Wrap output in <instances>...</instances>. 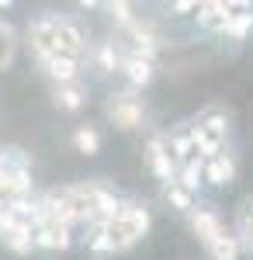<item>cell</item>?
<instances>
[{
	"instance_id": "6da1fadb",
	"label": "cell",
	"mask_w": 253,
	"mask_h": 260,
	"mask_svg": "<svg viewBox=\"0 0 253 260\" xmlns=\"http://www.w3.org/2000/svg\"><path fill=\"white\" fill-rule=\"evenodd\" d=\"M28 49L35 52V59L45 56H73L80 59L83 52V31L70 18H56V14H42L28 24Z\"/></svg>"
},
{
	"instance_id": "7a4b0ae2",
	"label": "cell",
	"mask_w": 253,
	"mask_h": 260,
	"mask_svg": "<svg viewBox=\"0 0 253 260\" xmlns=\"http://www.w3.org/2000/svg\"><path fill=\"white\" fill-rule=\"evenodd\" d=\"M104 111H108L111 125H115V128H121V132H132V128H136V125H142V118H146V108H142V101H139L136 90L111 94Z\"/></svg>"
},
{
	"instance_id": "3957f363",
	"label": "cell",
	"mask_w": 253,
	"mask_h": 260,
	"mask_svg": "<svg viewBox=\"0 0 253 260\" xmlns=\"http://www.w3.org/2000/svg\"><path fill=\"white\" fill-rule=\"evenodd\" d=\"M146 163H149V170H153L163 184L177 180V160L170 156V149H167V139L153 136V139L146 142Z\"/></svg>"
},
{
	"instance_id": "277c9868",
	"label": "cell",
	"mask_w": 253,
	"mask_h": 260,
	"mask_svg": "<svg viewBox=\"0 0 253 260\" xmlns=\"http://www.w3.org/2000/svg\"><path fill=\"white\" fill-rule=\"evenodd\" d=\"M111 222H118L132 240H142L146 233H149V225H153V219H149V208H142V205H132V201H121V212H118Z\"/></svg>"
},
{
	"instance_id": "5b68a950",
	"label": "cell",
	"mask_w": 253,
	"mask_h": 260,
	"mask_svg": "<svg viewBox=\"0 0 253 260\" xmlns=\"http://www.w3.org/2000/svg\"><path fill=\"white\" fill-rule=\"evenodd\" d=\"M236 4H222V0H205L195 7V21L205 31H226V21L233 18Z\"/></svg>"
},
{
	"instance_id": "8992f818",
	"label": "cell",
	"mask_w": 253,
	"mask_h": 260,
	"mask_svg": "<svg viewBox=\"0 0 253 260\" xmlns=\"http://www.w3.org/2000/svg\"><path fill=\"white\" fill-rule=\"evenodd\" d=\"M0 243H4L7 250H14V253H31V250H35V240H31V222H24V219L14 215V219L0 229Z\"/></svg>"
},
{
	"instance_id": "52a82bcc",
	"label": "cell",
	"mask_w": 253,
	"mask_h": 260,
	"mask_svg": "<svg viewBox=\"0 0 253 260\" xmlns=\"http://www.w3.org/2000/svg\"><path fill=\"white\" fill-rule=\"evenodd\" d=\"M31 240L42 250H66L70 246V225H59V222H35L31 225Z\"/></svg>"
},
{
	"instance_id": "ba28073f",
	"label": "cell",
	"mask_w": 253,
	"mask_h": 260,
	"mask_svg": "<svg viewBox=\"0 0 253 260\" xmlns=\"http://www.w3.org/2000/svg\"><path fill=\"white\" fill-rule=\"evenodd\" d=\"M121 73L129 77L132 87H149L156 77V62L146 59V56H136V52H129V56H121Z\"/></svg>"
},
{
	"instance_id": "9c48e42d",
	"label": "cell",
	"mask_w": 253,
	"mask_h": 260,
	"mask_svg": "<svg viewBox=\"0 0 253 260\" xmlns=\"http://www.w3.org/2000/svg\"><path fill=\"white\" fill-rule=\"evenodd\" d=\"M205 180L208 184H215V187H229L236 180V160L233 153H218V156H212V160H205Z\"/></svg>"
},
{
	"instance_id": "30bf717a",
	"label": "cell",
	"mask_w": 253,
	"mask_h": 260,
	"mask_svg": "<svg viewBox=\"0 0 253 260\" xmlns=\"http://www.w3.org/2000/svg\"><path fill=\"white\" fill-rule=\"evenodd\" d=\"M191 233H195L201 243H212L218 233H222V219L215 208H191Z\"/></svg>"
},
{
	"instance_id": "8fae6325",
	"label": "cell",
	"mask_w": 253,
	"mask_h": 260,
	"mask_svg": "<svg viewBox=\"0 0 253 260\" xmlns=\"http://www.w3.org/2000/svg\"><path fill=\"white\" fill-rule=\"evenodd\" d=\"M42 70L56 83H73L77 73H80V59H73V56H45L42 59Z\"/></svg>"
},
{
	"instance_id": "7c38bea8",
	"label": "cell",
	"mask_w": 253,
	"mask_h": 260,
	"mask_svg": "<svg viewBox=\"0 0 253 260\" xmlns=\"http://www.w3.org/2000/svg\"><path fill=\"white\" fill-rule=\"evenodd\" d=\"M250 31H253V7H250V4H236L233 18L226 21V31H222V35H229V39L243 42Z\"/></svg>"
},
{
	"instance_id": "4fadbf2b",
	"label": "cell",
	"mask_w": 253,
	"mask_h": 260,
	"mask_svg": "<svg viewBox=\"0 0 253 260\" xmlns=\"http://www.w3.org/2000/svg\"><path fill=\"white\" fill-rule=\"evenodd\" d=\"M52 98H56V108H62V111H80V108L87 104V90H83L77 80L73 83H56Z\"/></svg>"
},
{
	"instance_id": "5bb4252c",
	"label": "cell",
	"mask_w": 253,
	"mask_h": 260,
	"mask_svg": "<svg viewBox=\"0 0 253 260\" xmlns=\"http://www.w3.org/2000/svg\"><path fill=\"white\" fill-rule=\"evenodd\" d=\"M195 125H201L212 139H226V132H229V111L226 108H205Z\"/></svg>"
},
{
	"instance_id": "9a60e30c",
	"label": "cell",
	"mask_w": 253,
	"mask_h": 260,
	"mask_svg": "<svg viewBox=\"0 0 253 260\" xmlns=\"http://www.w3.org/2000/svg\"><path fill=\"white\" fill-rule=\"evenodd\" d=\"M177 184H184L191 194H198V187L205 184V160L191 156L187 163H180V167H177Z\"/></svg>"
},
{
	"instance_id": "2e32d148",
	"label": "cell",
	"mask_w": 253,
	"mask_h": 260,
	"mask_svg": "<svg viewBox=\"0 0 253 260\" xmlns=\"http://www.w3.org/2000/svg\"><path fill=\"white\" fill-rule=\"evenodd\" d=\"M205 250H208V257H212V260H239V240L229 236L226 229H222L212 243H205Z\"/></svg>"
},
{
	"instance_id": "e0dca14e",
	"label": "cell",
	"mask_w": 253,
	"mask_h": 260,
	"mask_svg": "<svg viewBox=\"0 0 253 260\" xmlns=\"http://www.w3.org/2000/svg\"><path fill=\"white\" fill-rule=\"evenodd\" d=\"M129 31H132V52H136V56H146V59H153L156 49H160V39H156L146 24H139V21L129 28Z\"/></svg>"
},
{
	"instance_id": "ac0fdd59",
	"label": "cell",
	"mask_w": 253,
	"mask_h": 260,
	"mask_svg": "<svg viewBox=\"0 0 253 260\" xmlns=\"http://www.w3.org/2000/svg\"><path fill=\"white\" fill-rule=\"evenodd\" d=\"M94 66H98V73H115V70H121V56H118L115 42H101L98 49H94Z\"/></svg>"
},
{
	"instance_id": "d6986e66",
	"label": "cell",
	"mask_w": 253,
	"mask_h": 260,
	"mask_svg": "<svg viewBox=\"0 0 253 260\" xmlns=\"http://www.w3.org/2000/svg\"><path fill=\"white\" fill-rule=\"evenodd\" d=\"M163 198L170 201V208H177V212H191V208H195V194H191L184 184H177V180L163 184Z\"/></svg>"
},
{
	"instance_id": "ffe728a7",
	"label": "cell",
	"mask_w": 253,
	"mask_h": 260,
	"mask_svg": "<svg viewBox=\"0 0 253 260\" xmlns=\"http://www.w3.org/2000/svg\"><path fill=\"white\" fill-rule=\"evenodd\" d=\"M73 146H77V153H83V156H94L101 149V132L94 125H80L77 132H73Z\"/></svg>"
},
{
	"instance_id": "44dd1931",
	"label": "cell",
	"mask_w": 253,
	"mask_h": 260,
	"mask_svg": "<svg viewBox=\"0 0 253 260\" xmlns=\"http://www.w3.org/2000/svg\"><path fill=\"white\" fill-rule=\"evenodd\" d=\"M14 52H18V35L7 21H0V70H7L14 62Z\"/></svg>"
},
{
	"instance_id": "7402d4cb",
	"label": "cell",
	"mask_w": 253,
	"mask_h": 260,
	"mask_svg": "<svg viewBox=\"0 0 253 260\" xmlns=\"http://www.w3.org/2000/svg\"><path fill=\"white\" fill-rule=\"evenodd\" d=\"M167 149H170V156L177 160V167L180 163H187L191 156H195V146H191V139H187V132L180 128V132H174L170 139H167Z\"/></svg>"
},
{
	"instance_id": "603a6c76",
	"label": "cell",
	"mask_w": 253,
	"mask_h": 260,
	"mask_svg": "<svg viewBox=\"0 0 253 260\" xmlns=\"http://www.w3.org/2000/svg\"><path fill=\"white\" fill-rule=\"evenodd\" d=\"M104 11L118 21V24H125V28H132L136 24V14H132V4H125V0H111V4H104Z\"/></svg>"
},
{
	"instance_id": "cb8c5ba5",
	"label": "cell",
	"mask_w": 253,
	"mask_h": 260,
	"mask_svg": "<svg viewBox=\"0 0 253 260\" xmlns=\"http://www.w3.org/2000/svg\"><path fill=\"white\" fill-rule=\"evenodd\" d=\"M195 7H198L195 0H177L174 4V11H180V14H187V11H195Z\"/></svg>"
}]
</instances>
